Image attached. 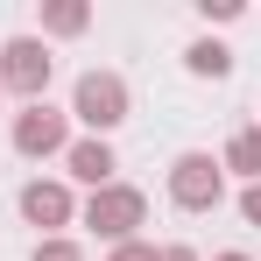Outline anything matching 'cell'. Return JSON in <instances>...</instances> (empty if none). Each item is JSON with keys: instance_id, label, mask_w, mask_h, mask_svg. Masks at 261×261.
Returning <instances> with one entry per match:
<instances>
[{"instance_id": "cell-5", "label": "cell", "mask_w": 261, "mask_h": 261, "mask_svg": "<svg viewBox=\"0 0 261 261\" xmlns=\"http://www.w3.org/2000/svg\"><path fill=\"white\" fill-rule=\"evenodd\" d=\"M57 141H64V120H57V113H43V106H36V113H29V120H21V148H29V155H43V148H57Z\"/></svg>"}, {"instance_id": "cell-1", "label": "cell", "mask_w": 261, "mask_h": 261, "mask_svg": "<svg viewBox=\"0 0 261 261\" xmlns=\"http://www.w3.org/2000/svg\"><path fill=\"white\" fill-rule=\"evenodd\" d=\"M120 106H127L120 78H85V85H78V113H85L92 127H113V120H120Z\"/></svg>"}, {"instance_id": "cell-14", "label": "cell", "mask_w": 261, "mask_h": 261, "mask_svg": "<svg viewBox=\"0 0 261 261\" xmlns=\"http://www.w3.org/2000/svg\"><path fill=\"white\" fill-rule=\"evenodd\" d=\"M226 261H240V254H226Z\"/></svg>"}, {"instance_id": "cell-3", "label": "cell", "mask_w": 261, "mask_h": 261, "mask_svg": "<svg viewBox=\"0 0 261 261\" xmlns=\"http://www.w3.org/2000/svg\"><path fill=\"white\" fill-rule=\"evenodd\" d=\"M43 78H49V57H43V43H7V85L43 92Z\"/></svg>"}, {"instance_id": "cell-8", "label": "cell", "mask_w": 261, "mask_h": 261, "mask_svg": "<svg viewBox=\"0 0 261 261\" xmlns=\"http://www.w3.org/2000/svg\"><path fill=\"white\" fill-rule=\"evenodd\" d=\"M191 71H212V78H219V71H226V49H219V43H198V49H191Z\"/></svg>"}, {"instance_id": "cell-13", "label": "cell", "mask_w": 261, "mask_h": 261, "mask_svg": "<svg viewBox=\"0 0 261 261\" xmlns=\"http://www.w3.org/2000/svg\"><path fill=\"white\" fill-rule=\"evenodd\" d=\"M170 261H191V254H170Z\"/></svg>"}, {"instance_id": "cell-6", "label": "cell", "mask_w": 261, "mask_h": 261, "mask_svg": "<svg viewBox=\"0 0 261 261\" xmlns=\"http://www.w3.org/2000/svg\"><path fill=\"white\" fill-rule=\"evenodd\" d=\"M21 205H29V219H64V212H71V205H64V191H57V184H36V191H29V198H21Z\"/></svg>"}, {"instance_id": "cell-10", "label": "cell", "mask_w": 261, "mask_h": 261, "mask_svg": "<svg viewBox=\"0 0 261 261\" xmlns=\"http://www.w3.org/2000/svg\"><path fill=\"white\" fill-rule=\"evenodd\" d=\"M247 219H254V226H261V191H247Z\"/></svg>"}, {"instance_id": "cell-4", "label": "cell", "mask_w": 261, "mask_h": 261, "mask_svg": "<svg viewBox=\"0 0 261 261\" xmlns=\"http://www.w3.org/2000/svg\"><path fill=\"white\" fill-rule=\"evenodd\" d=\"M134 219H141V198H134V191H106V198H92V226H99V233H127Z\"/></svg>"}, {"instance_id": "cell-2", "label": "cell", "mask_w": 261, "mask_h": 261, "mask_svg": "<svg viewBox=\"0 0 261 261\" xmlns=\"http://www.w3.org/2000/svg\"><path fill=\"white\" fill-rule=\"evenodd\" d=\"M176 198H184V205H212L219 198V170L205 155H184V163H176Z\"/></svg>"}, {"instance_id": "cell-9", "label": "cell", "mask_w": 261, "mask_h": 261, "mask_svg": "<svg viewBox=\"0 0 261 261\" xmlns=\"http://www.w3.org/2000/svg\"><path fill=\"white\" fill-rule=\"evenodd\" d=\"M233 163H240V170H261V134H240V141H233Z\"/></svg>"}, {"instance_id": "cell-12", "label": "cell", "mask_w": 261, "mask_h": 261, "mask_svg": "<svg viewBox=\"0 0 261 261\" xmlns=\"http://www.w3.org/2000/svg\"><path fill=\"white\" fill-rule=\"evenodd\" d=\"M120 261H155V254H148V247H127V254H120Z\"/></svg>"}, {"instance_id": "cell-7", "label": "cell", "mask_w": 261, "mask_h": 261, "mask_svg": "<svg viewBox=\"0 0 261 261\" xmlns=\"http://www.w3.org/2000/svg\"><path fill=\"white\" fill-rule=\"evenodd\" d=\"M71 170H78V176H92V184H99V176L113 170V155H106V148H99V141H85V148H78V155H71Z\"/></svg>"}, {"instance_id": "cell-11", "label": "cell", "mask_w": 261, "mask_h": 261, "mask_svg": "<svg viewBox=\"0 0 261 261\" xmlns=\"http://www.w3.org/2000/svg\"><path fill=\"white\" fill-rule=\"evenodd\" d=\"M43 261H78V254H71V247H49V254H43Z\"/></svg>"}]
</instances>
